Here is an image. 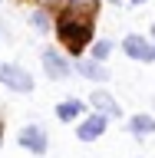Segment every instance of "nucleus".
<instances>
[{"label": "nucleus", "mask_w": 155, "mask_h": 158, "mask_svg": "<svg viewBox=\"0 0 155 158\" xmlns=\"http://www.w3.org/2000/svg\"><path fill=\"white\" fill-rule=\"evenodd\" d=\"M56 33L63 40V46L69 53H83L86 43L93 40V17L89 13H76V10H66L56 23Z\"/></svg>", "instance_id": "f257e3e1"}, {"label": "nucleus", "mask_w": 155, "mask_h": 158, "mask_svg": "<svg viewBox=\"0 0 155 158\" xmlns=\"http://www.w3.org/2000/svg\"><path fill=\"white\" fill-rule=\"evenodd\" d=\"M0 82L7 89H17V92H30L33 89V76L27 69L13 66V63H0Z\"/></svg>", "instance_id": "f03ea898"}, {"label": "nucleus", "mask_w": 155, "mask_h": 158, "mask_svg": "<svg viewBox=\"0 0 155 158\" xmlns=\"http://www.w3.org/2000/svg\"><path fill=\"white\" fill-rule=\"evenodd\" d=\"M17 142L27 148V152H33V155H46V148H50V138H46V132H43L40 125H27L23 132H20Z\"/></svg>", "instance_id": "7ed1b4c3"}, {"label": "nucleus", "mask_w": 155, "mask_h": 158, "mask_svg": "<svg viewBox=\"0 0 155 158\" xmlns=\"http://www.w3.org/2000/svg\"><path fill=\"white\" fill-rule=\"evenodd\" d=\"M122 53H129V56L139 59V63H155V46L149 43V40L136 36V33L122 40Z\"/></svg>", "instance_id": "20e7f679"}, {"label": "nucleus", "mask_w": 155, "mask_h": 158, "mask_svg": "<svg viewBox=\"0 0 155 158\" xmlns=\"http://www.w3.org/2000/svg\"><path fill=\"white\" fill-rule=\"evenodd\" d=\"M106 122H109V115H102V112L83 118V122H79V128H76V138H79V142H96V138L106 132Z\"/></svg>", "instance_id": "39448f33"}, {"label": "nucleus", "mask_w": 155, "mask_h": 158, "mask_svg": "<svg viewBox=\"0 0 155 158\" xmlns=\"http://www.w3.org/2000/svg\"><path fill=\"white\" fill-rule=\"evenodd\" d=\"M43 69L50 79H66L69 76V59L56 49H43Z\"/></svg>", "instance_id": "423d86ee"}, {"label": "nucleus", "mask_w": 155, "mask_h": 158, "mask_svg": "<svg viewBox=\"0 0 155 158\" xmlns=\"http://www.w3.org/2000/svg\"><path fill=\"white\" fill-rule=\"evenodd\" d=\"M93 106H96V112H102V115L109 118H122V109L116 106V99L109 96V92H102V89H93V99H89Z\"/></svg>", "instance_id": "0eeeda50"}, {"label": "nucleus", "mask_w": 155, "mask_h": 158, "mask_svg": "<svg viewBox=\"0 0 155 158\" xmlns=\"http://www.w3.org/2000/svg\"><path fill=\"white\" fill-rule=\"evenodd\" d=\"M129 132H132L136 138L152 135V132H155V118H152V115H145V112H142V115H132V118H129Z\"/></svg>", "instance_id": "6e6552de"}, {"label": "nucleus", "mask_w": 155, "mask_h": 158, "mask_svg": "<svg viewBox=\"0 0 155 158\" xmlns=\"http://www.w3.org/2000/svg\"><path fill=\"white\" fill-rule=\"evenodd\" d=\"M83 109H86V106H83L79 99H66V102L56 106V118H59V122H73V118L83 115Z\"/></svg>", "instance_id": "1a4fd4ad"}, {"label": "nucleus", "mask_w": 155, "mask_h": 158, "mask_svg": "<svg viewBox=\"0 0 155 158\" xmlns=\"http://www.w3.org/2000/svg\"><path fill=\"white\" fill-rule=\"evenodd\" d=\"M79 76H86V79H93V82H102V79H109L106 76V69H102V63H99V59H83V63H79Z\"/></svg>", "instance_id": "9d476101"}, {"label": "nucleus", "mask_w": 155, "mask_h": 158, "mask_svg": "<svg viewBox=\"0 0 155 158\" xmlns=\"http://www.w3.org/2000/svg\"><path fill=\"white\" fill-rule=\"evenodd\" d=\"M109 53H112V43H109V40H99L96 46H93V59H99V63H102Z\"/></svg>", "instance_id": "9b49d317"}, {"label": "nucleus", "mask_w": 155, "mask_h": 158, "mask_svg": "<svg viewBox=\"0 0 155 158\" xmlns=\"http://www.w3.org/2000/svg\"><path fill=\"white\" fill-rule=\"evenodd\" d=\"M30 20H33V30H40V33H43V30H50V20H46V13H40V10H37V13H33Z\"/></svg>", "instance_id": "f8f14e48"}, {"label": "nucleus", "mask_w": 155, "mask_h": 158, "mask_svg": "<svg viewBox=\"0 0 155 158\" xmlns=\"http://www.w3.org/2000/svg\"><path fill=\"white\" fill-rule=\"evenodd\" d=\"M73 3H89V0H73Z\"/></svg>", "instance_id": "ddd939ff"}, {"label": "nucleus", "mask_w": 155, "mask_h": 158, "mask_svg": "<svg viewBox=\"0 0 155 158\" xmlns=\"http://www.w3.org/2000/svg\"><path fill=\"white\" fill-rule=\"evenodd\" d=\"M132 3H145V0H132Z\"/></svg>", "instance_id": "4468645a"}, {"label": "nucleus", "mask_w": 155, "mask_h": 158, "mask_svg": "<svg viewBox=\"0 0 155 158\" xmlns=\"http://www.w3.org/2000/svg\"><path fill=\"white\" fill-rule=\"evenodd\" d=\"M0 142H3V135H0Z\"/></svg>", "instance_id": "2eb2a0df"}, {"label": "nucleus", "mask_w": 155, "mask_h": 158, "mask_svg": "<svg viewBox=\"0 0 155 158\" xmlns=\"http://www.w3.org/2000/svg\"><path fill=\"white\" fill-rule=\"evenodd\" d=\"M152 33H155V27H152Z\"/></svg>", "instance_id": "dca6fc26"}, {"label": "nucleus", "mask_w": 155, "mask_h": 158, "mask_svg": "<svg viewBox=\"0 0 155 158\" xmlns=\"http://www.w3.org/2000/svg\"><path fill=\"white\" fill-rule=\"evenodd\" d=\"M43 3H46V0H43Z\"/></svg>", "instance_id": "f3484780"}]
</instances>
